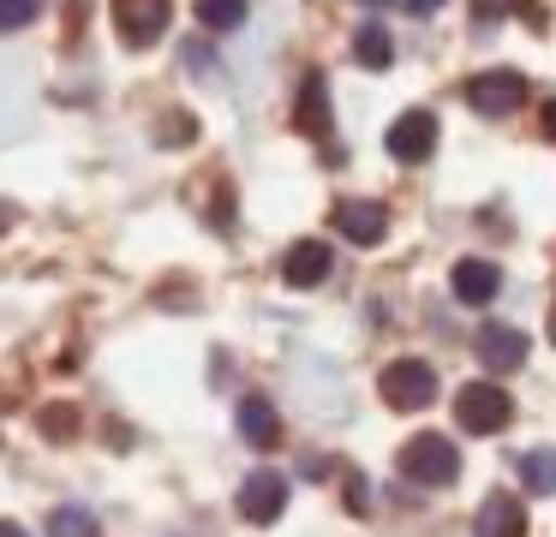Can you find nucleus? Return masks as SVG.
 <instances>
[{"mask_svg": "<svg viewBox=\"0 0 556 537\" xmlns=\"http://www.w3.org/2000/svg\"><path fill=\"white\" fill-rule=\"evenodd\" d=\"M527 329H515V322H479V358L496 370V376H508V370H527Z\"/></svg>", "mask_w": 556, "mask_h": 537, "instance_id": "obj_6", "label": "nucleus"}, {"mask_svg": "<svg viewBox=\"0 0 556 537\" xmlns=\"http://www.w3.org/2000/svg\"><path fill=\"white\" fill-rule=\"evenodd\" d=\"M281 508H288V477H281V472H269V465H264V472H252L240 484V513L252 525H276Z\"/></svg>", "mask_w": 556, "mask_h": 537, "instance_id": "obj_8", "label": "nucleus"}, {"mask_svg": "<svg viewBox=\"0 0 556 537\" xmlns=\"http://www.w3.org/2000/svg\"><path fill=\"white\" fill-rule=\"evenodd\" d=\"M293 126L305 131V138H324L336 119H329V84H324V72H312L305 78V90H300V107H293Z\"/></svg>", "mask_w": 556, "mask_h": 537, "instance_id": "obj_13", "label": "nucleus"}, {"mask_svg": "<svg viewBox=\"0 0 556 537\" xmlns=\"http://www.w3.org/2000/svg\"><path fill=\"white\" fill-rule=\"evenodd\" d=\"M508 418H515V400L496 382H467L455 394V424L472 436H496V430H508Z\"/></svg>", "mask_w": 556, "mask_h": 537, "instance_id": "obj_3", "label": "nucleus"}, {"mask_svg": "<svg viewBox=\"0 0 556 537\" xmlns=\"http://www.w3.org/2000/svg\"><path fill=\"white\" fill-rule=\"evenodd\" d=\"M551 341H556V305H551Z\"/></svg>", "mask_w": 556, "mask_h": 537, "instance_id": "obj_26", "label": "nucleus"}, {"mask_svg": "<svg viewBox=\"0 0 556 537\" xmlns=\"http://www.w3.org/2000/svg\"><path fill=\"white\" fill-rule=\"evenodd\" d=\"M329 269H336V257H329L324 239H300V245H288V257H281V281L288 286H317Z\"/></svg>", "mask_w": 556, "mask_h": 537, "instance_id": "obj_11", "label": "nucleus"}, {"mask_svg": "<svg viewBox=\"0 0 556 537\" xmlns=\"http://www.w3.org/2000/svg\"><path fill=\"white\" fill-rule=\"evenodd\" d=\"M240 436L252 442V448H276L281 442V418H276V406H269L264 394H245L240 400Z\"/></svg>", "mask_w": 556, "mask_h": 537, "instance_id": "obj_14", "label": "nucleus"}, {"mask_svg": "<svg viewBox=\"0 0 556 537\" xmlns=\"http://www.w3.org/2000/svg\"><path fill=\"white\" fill-rule=\"evenodd\" d=\"M443 7H448V0H407L413 18H431V12H443Z\"/></svg>", "mask_w": 556, "mask_h": 537, "instance_id": "obj_22", "label": "nucleus"}, {"mask_svg": "<svg viewBox=\"0 0 556 537\" xmlns=\"http://www.w3.org/2000/svg\"><path fill=\"white\" fill-rule=\"evenodd\" d=\"M49 537H97V513L90 508H54L49 513Z\"/></svg>", "mask_w": 556, "mask_h": 537, "instance_id": "obj_17", "label": "nucleus"}, {"mask_svg": "<svg viewBox=\"0 0 556 537\" xmlns=\"http://www.w3.org/2000/svg\"><path fill=\"white\" fill-rule=\"evenodd\" d=\"M336 227L353 239V245H377V239L389 233V209L371 197H341L336 203Z\"/></svg>", "mask_w": 556, "mask_h": 537, "instance_id": "obj_9", "label": "nucleus"}, {"mask_svg": "<svg viewBox=\"0 0 556 537\" xmlns=\"http://www.w3.org/2000/svg\"><path fill=\"white\" fill-rule=\"evenodd\" d=\"M431 150H437V114H425V107H407V114L389 126V155L395 162H431Z\"/></svg>", "mask_w": 556, "mask_h": 537, "instance_id": "obj_7", "label": "nucleus"}, {"mask_svg": "<svg viewBox=\"0 0 556 537\" xmlns=\"http://www.w3.org/2000/svg\"><path fill=\"white\" fill-rule=\"evenodd\" d=\"M162 126H168V131H162V143H186V138H198V119H192V114H168Z\"/></svg>", "mask_w": 556, "mask_h": 537, "instance_id": "obj_21", "label": "nucleus"}, {"mask_svg": "<svg viewBox=\"0 0 556 537\" xmlns=\"http://www.w3.org/2000/svg\"><path fill=\"white\" fill-rule=\"evenodd\" d=\"M377 394H383L395 412H419V406L437 400V370L425 365V358H395V365H383V376H377Z\"/></svg>", "mask_w": 556, "mask_h": 537, "instance_id": "obj_2", "label": "nucleus"}, {"mask_svg": "<svg viewBox=\"0 0 556 537\" xmlns=\"http://www.w3.org/2000/svg\"><path fill=\"white\" fill-rule=\"evenodd\" d=\"M42 12V0H0V30H25Z\"/></svg>", "mask_w": 556, "mask_h": 537, "instance_id": "obj_20", "label": "nucleus"}, {"mask_svg": "<svg viewBox=\"0 0 556 537\" xmlns=\"http://www.w3.org/2000/svg\"><path fill=\"white\" fill-rule=\"evenodd\" d=\"M42 436H54V442L78 436V412L73 406H49V412H42Z\"/></svg>", "mask_w": 556, "mask_h": 537, "instance_id": "obj_19", "label": "nucleus"}, {"mask_svg": "<svg viewBox=\"0 0 556 537\" xmlns=\"http://www.w3.org/2000/svg\"><path fill=\"white\" fill-rule=\"evenodd\" d=\"M198 18L210 30H240L245 24V0H198Z\"/></svg>", "mask_w": 556, "mask_h": 537, "instance_id": "obj_18", "label": "nucleus"}, {"mask_svg": "<svg viewBox=\"0 0 556 537\" xmlns=\"http://www.w3.org/2000/svg\"><path fill=\"white\" fill-rule=\"evenodd\" d=\"M365 7H383V0H365Z\"/></svg>", "mask_w": 556, "mask_h": 537, "instance_id": "obj_27", "label": "nucleus"}, {"mask_svg": "<svg viewBox=\"0 0 556 537\" xmlns=\"http://www.w3.org/2000/svg\"><path fill=\"white\" fill-rule=\"evenodd\" d=\"M544 138L556 143V102H544Z\"/></svg>", "mask_w": 556, "mask_h": 537, "instance_id": "obj_23", "label": "nucleus"}, {"mask_svg": "<svg viewBox=\"0 0 556 537\" xmlns=\"http://www.w3.org/2000/svg\"><path fill=\"white\" fill-rule=\"evenodd\" d=\"M168 0H114V30L126 36V48H150L168 30Z\"/></svg>", "mask_w": 556, "mask_h": 537, "instance_id": "obj_5", "label": "nucleus"}, {"mask_svg": "<svg viewBox=\"0 0 556 537\" xmlns=\"http://www.w3.org/2000/svg\"><path fill=\"white\" fill-rule=\"evenodd\" d=\"M448 286H455L460 305H491L496 286H503V269H496L491 257H460L455 274H448Z\"/></svg>", "mask_w": 556, "mask_h": 537, "instance_id": "obj_10", "label": "nucleus"}, {"mask_svg": "<svg viewBox=\"0 0 556 537\" xmlns=\"http://www.w3.org/2000/svg\"><path fill=\"white\" fill-rule=\"evenodd\" d=\"M467 102L479 107V114L503 119V114H515V107L527 102V78H520V72H508V66H496V72H479V78L467 84Z\"/></svg>", "mask_w": 556, "mask_h": 537, "instance_id": "obj_4", "label": "nucleus"}, {"mask_svg": "<svg viewBox=\"0 0 556 537\" xmlns=\"http://www.w3.org/2000/svg\"><path fill=\"white\" fill-rule=\"evenodd\" d=\"M353 60H359L365 72H383L389 60H395V36H389L383 24H359V30H353Z\"/></svg>", "mask_w": 556, "mask_h": 537, "instance_id": "obj_15", "label": "nucleus"}, {"mask_svg": "<svg viewBox=\"0 0 556 537\" xmlns=\"http://www.w3.org/2000/svg\"><path fill=\"white\" fill-rule=\"evenodd\" d=\"M472 537H527V501L520 496H484Z\"/></svg>", "mask_w": 556, "mask_h": 537, "instance_id": "obj_12", "label": "nucleus"}, {"mask_svg": "<svg viewBox=\"0 0 556 537\" xmlns=\"http://www.w3.org/2000/svg\"><path fill=\"white\" fill-rule=\"evenodd\" d=\"M395 465H401V477L407 484H425V489H448L460 477V453H455V442L448 436H407L401 442V453H395Z\"/></svg>", "mask_w": 556, "mask_h": 537, "instance_id": "obj_1", "label": "nucleus"}, {"mask_svg": "<svg viewBox=\"0 0 556 537\" xmlns=\"http://www.w3.org/2000/svg\"><path fill=\"white\" fill-rule=\"evenodd\" d=\"M7 227H13V203H0V233H7Z\"/></svg>", "mask_w": 556, "mask_h": 537, "instance_id": "obj_25", "label": "nucleus"}, {"mask_svg": "<svg viewBox=\"0 0 556 537\" xmlns=\"http://www.w3.org/2000/svg\"><path fill=\"white\" fill-rule=\"evenodd\" d=\"M520 484H527V496H556V448L520 453Z\"/></svg>", "mask_w": 556, "mask_h": 537, "instance_id": "obj_16", "label": "nucleus"}, {"mask_svg": "<svg viewBox=\"0 0 556 537\" xmlns=\"http://www.w3.org/2000/svg\"><path fill=\"white\" fill-rule=\"evenodd\" d=\"M0 537H30L25 525H13V520H0Z\"/></svg>", "mask_w": 556, "mask_h": 537, "instance_id": "obj_24", "label": "nucleus"}]
</instances>
